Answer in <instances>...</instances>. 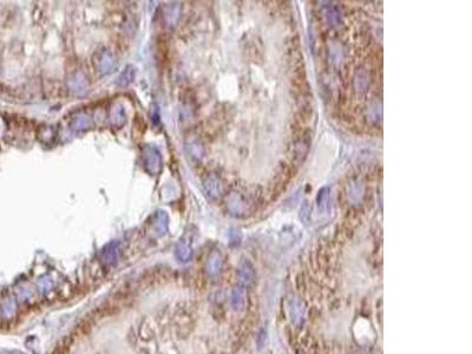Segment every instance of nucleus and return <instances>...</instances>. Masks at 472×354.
<instances>
[{"mask_svg": "<svg viewBox=\"0 0 472 354\" xmlns=\"http://www.w3.org/2000/svg\"><path fill=\"white\" fill-rule=\"evenodd\" d=\"M227 208L229 213L235 216H241L245 213L247 202L240 193H231L227 199Z\"/></svg>", "mask_w": 472, "mask_h": 354, "instance_id": "nucleus-5", "label": "nucleus"}, {"mask_svg": "<svg viewBox=\"0 0 472 354\" xmlns=\"http://www.w3.org/2000/svg\"><path fill=\"white\" fill-rule=\"evenodd\" d=\"M110 122L116 128H121L125 123V111L122 105L117 104L111 109Z\"/></svg>", "mask_w": 472, "mask_h": 354, "instance_id": "nucleus-11", "label": "nucleus"}, {"mask_svg": "<svg viewBox=\"0 0 472 354\" xmlns=\"http://www.w3.org/2000/svg\"><path fill=\"white\" fill-rule=\"evenodd\" d=\"M203 190L209 200H216L222 193L221 180L216 175H208L203 180Z\"/></svg>", "mask_w": 472, "mask_h": 354, "instance_id": "nucleus-4", "label": "nucleus"}, {"mask_svg": "<svg viewBox=\"0 0 472 354\" xmlns=\"http://www.w3.org/2000/svg\"><path fill=\"white\" fill-rule=\"evenodd\" d=\"M169 12L172 15H168L167 20L169 21V25H175L177 23L178 17H180V4H171L169 6Z\"/></svg>", "mask_w": 472, "mask_h": 354, "instance_id": "nucleus-14", "label": "nucleus"}, {"mask_svg": "<svg viewBox=\"0 0 472 354\" xmlns=\"http://www.w3.org/2000/svg\"><path fill=\"white\" fill-rule=\"evenodd\" d=\"M318 205H319V207L321 208H323L325 207L326 205H327V202H328V188H322L321 190L319 191V194H318Z\"/></svg>", "mask_w": 472, "mask_h": 354, "instance_id": "nucleus-15", "label": "nucleus"}, {"mask_svg": "<svg viewBox=\"0 0 472 354\" xmlns=\"http://www.w3.org/2000/svg\"><path fill=\"white\" fill-rule=\"evenodd\" d=\"M69 86L74 93L82 94L88 91V80L82 72H75L69 80Z\"/></svg>", "mask_w": 472, "mask_h": 354, "instance_id": "nucleus-6", "label": "nucleus"}, {"mask_svg": "<svg viewBox=\"0 0 472 354\" xmlns=\"http://www.w3.org/2000/svg\"><path fill=\"white\" fill-rule=\"evenodd\" d=\"M135 76H136V69L133 68L132 65L125 66V69L121 72V75L117 77L116 84L121 86V88H125V86L130 85L131 83L133 82Z\"/></svg>", "mask_w": 472, "mask_h": 354, "instance_id": "nucleus-10", "label": "nucleus"}, {"mask_svg": "<svg viewBox=\"0 0 472 354\" xmlns=\"http://www.w3.org/2000/svg\"><path fill=\"white\" fill-rule=\"evenodd\" d=\"M168 224H169V217H168L166 211H156L155 215H153V228H155L158 236H163L167 233Z\"/></svg>", "mask_w": 472, "mask_h": 354, "instance_id": "nucleus-8", "label": "nucleus"}, {"mask_svg": "<svg viewBox=\"0 0 472 354\" xmlns=\"http://www.w3.org/2000/svg\"><path fill=\"white\" fill-rule=\"evenodd\" d=\"M222 267V258L220 256L219 253H214L209 258L208 263H207V269L210 274H217L221 270Z\"/></svg>", "mask_w": 472, "mask_h": 354, "instance_id": "nucleus-12", "label": "nucleus"}, {"mask_svg": "<svg viewBox=\"0 0 472 354\" xmlns=\"http://www.w3.org/2000/svg\"><path fill=\"white\" fill-rule=\"evenodd\" d=\"M119 256H121V243L117 241H113L102 249L100 261L105 267H111L117 263Z\"/></svg>", "mask_w": 472, "mask_h": 354, "instance_id": "nucleus-3", "label": "nucleus"}, {"mask_svg": "<svg viewBox=\"0 0 472 354\" xmlns=\"http://www.w3.org/2000/svg\"><path fill=\"white\" fill-rule=\"evenodd\" d=\"M143 164L147 172L151 176H156L161 172L162 164V154L160 150L153 146H145L143 149Z\"/></svg>", "mask_w": 472, "mask_h": 354, "instance_id": "nucleus-1", "label": "nucleus"}, {"mask_svg": "<svg viewBox=\"0 0 472 354\" xmlns=\"http://www.w3.org/2000/svg\"><path fill=\"white\" fill-rule=\"evenodd\" d=\"M94 65L96 68L97 72L102 76L110 74L114 68V58L111 51L107 47H102L99 49L96 54L94 55Z\"/></svg>", "mask_w": 472, "mask_h": 354, "instance_id": "nucleus-2", "label": "nucleus"}, {"mask_svg": "<svg viewBox=\"0 0 472 354\" xmlns=\"http://www.w3.org/2000/svg\"><path fill=\"white\" fill-rule=\"evenodd\" d=\"M90 125H91L90 117L84 115V113H82V115H79V116H77L74 121V129L78 130V131H83V130L89 129V127H90Z\"/></svg>", "mask_w": 472, "mask_h": 354, "instance_id": "nucleus-13", "label": "nucleus"}, {"mask_svg": "<svg viewBox=\"0 0 472 354\" xmlns=\"http://www.w3.org/2000/svg\"><path fill=\"white\" fill-rule=\"evenodd\" d=\"M175 255L178 261L181 262H188L190 261L192 256V248L189 243L188 240L181 239L180 241L176 243L175 247Z\"/></svg>", "mask_w": 472, "mask_h": 354, "instance_id": "nucleus-7", "label": "nucleus"}, {"mask_svg": "<svg viewBox=\"0 0 472 354\" xmlns=\"http://www.w3.org/2000/svg\"><path fill=\"white\" fill-rule=\"evenodd\" d=\"M368 85H370V76H368L367 71L364 69H360L357 71L356 76L353 78V86L357 91H362L367 90Z\"/></svg>", "mask_w": 472, "mask_h": 354, "instance_id": "nucleus-9", "label": "nucleus"}]
</instances>
